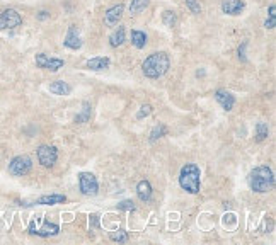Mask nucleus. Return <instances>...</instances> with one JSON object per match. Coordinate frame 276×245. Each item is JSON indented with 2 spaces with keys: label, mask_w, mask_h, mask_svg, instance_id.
Listing matches in <instances>:
<instances>
[{
  "label": "nucleus",
  "mask_w": 276,
  "mask_h": 245,
  "mask_svg": "<svg viewBox=\"0 0 276 245\" xmlns=\"http://www.w3.org/2000/svg\"><path fill=\"white\" fill-rule=\"evenodd\" d=\"M125 34H126L125 27L123 26H118V29H114L113 33H111L109 45L113 46V48H118V46H121L125 43Z\"/></svg>",
  "instance_id": "18"
},
{
  "label": "nucleus",
  "mask_w": 276,
  "mask_h": 245,
  "mask_svg": "<svg viewBox=\"0 0 276 245\" xmlns=\"http://www.w3.org/2000/svg\"><path fill=\"white\" fill-rule=\"evenodd\" d=\"M150 114H152V106L145 104V106H142V108H140V112L137 114V119H143L145 116H150Z\"/></svg>",
  "instance_id": "28"
},
{
  "label": "nucleus",
  "mask_w": 276,
  "mask_h": 245,
  "mask_svg": "<svg viewBox=\"0 0 276 245\" xmlns=\"http://www.w3.org/2000/svg\"><path fill=\"white\" fill-rule=\"evenodd\" d=\"M78 187H80V193L84 196H98L99 193V184L98 179H96L94 174L91 172H82L78 176Z\"/></svg>",
  "instance_id": "5"
},
{
  "label": "nucleus",
  "mask_w": 276,
  "mask_h": 245,
  "mask_svg": "<svg viewBox=\"0 0 276 245\" xmlns=\"http://www.w3.org/2000/svg\"><path fill=\"white\" fill-rule=\"evenodd\" d=\"M67 201V196H63V194H46V196H41L38 201H36V204H62Z\"/></svg>",
  "instance_id": "16"
},
{
  "label": "nucleus",
  "mask_w": 276,
  "mask_h": 245,
  "mask_svg": "<svg viewBox=\"0 0 276 245\" xmlns=\"http://www.w3.org/2000/svg\"><path fill=\"white\" fill-rule=\"evenodd\" d=\"M275 26H276L275 17H270V19H266V22H264V27H266V29H275Z\"/></svg>",
  "instance_id": "30"
},
{
  "label": "nucleus",
  "mask_w": 276,
  "mask_h": 245,
  "mask_svg": "<svg viewBox=\"0 0 276 245\" xmlns=\"http://www.w3.org/2000/svg\"><path fill=\"white\" fill-rule=\"evenodd\" d=\"M123 10H125L123 3H116V5L109 7V9L106 10V14H104V24L109 27L118 26V22H120L121 17H123Z\"/></svg>",
  "instance_id": "9"
},
{
  "label": "nucleus",
  "mask_w": 276,
  "mask_h": 245,
  "mask_svg": "<svg viewBox=\"0 0 276 245\" xmlns=\"http://www.w3.org/2000/svg\"><path fill=\"white\" fill-rule=\"evenodd\" d=\"M60 232V226L56 225V223H50L48 220H46L45 223H43V226L39 230H34L33 235H39V237H53V235H58Z\"/></svg>",
  "instance_id": "14"
},
{
  "label": "nucleus",
  "mask_w": 276,
  "mask_h": 245,
  "mask_svg": "<svg viewBox=\"0 0 276 245\" xmlns=\"http://www.w3.org/2000/svg\"><path fill=\"white\" fill-rule=\"evenodd\" d=\"M89 118H91V104H89V102H84V112L75 116V123H87Z\"/></svg>",
  "instance_id": "25"
},
{
  "label": "nucleus",
  "mask_w": 276,
  "mask_h": 245,
  "mask_svg": "<svg viewBox=\"0 0 276 245\" xmlns=\"http://www.w3.org/2000/svg\"><path fill=\"white\" fill-rule=\"evenodd\" d=\"M63 46H67L69 49H74V51L82 48V40H80V36H78L77 26L69 27V33H67L65 40H63Z\"/></svg>",
  "instance_id": "11"
},
{
  "label": "nucleus",
  "mask_w": 276,
  "mask_h": 245,
  "mask_svg": "<svg viewBox=\"0 0 276 245\" xmlns=\"http://www.w3.org/2000/svg\"><path fill=\"white\" fill-rule=\"evenodd\" d=\"M179 186L189 194H198L201 187V170L196 163H186L179 172Z\"/></svg>",
  "instance_id": "3"
},
{
  "label": "nucleus",
  "mask_w": 276,
  "mask_h": 245,
  "mask_svg": "<svg viewBox=\"0 0 276 245\" xmlns=\"http://www.w3.org/2000/svg\"><path fill=\"white\" fill-rule=\"evenodd\" d=\"M276 7L275 5H270V17H276Z\"/></svg>",
  "instance_id": "32"
},
{
  "label": "nucleus",
  "mask_w": 276,
  "mask_h": 245,
  "mask_svg": "<svg viewBox=\"0 0 276 245\" xmlns=\"http://www.w3.org/2000/svg\"><path fill=\"white\" fill-rule=\"evenodd\" d=\"M149 5H150V0H131V3H130V14L137 16V14H140L142 10H145Z\"/></svg>",
  "instance_id": "20"
},
{
  "label": "nucleus",
  "mask_w": 276,
  "mask_h": 245,
  "mask_svg": "<svg viewBox=\"0 0 276 245\" xmlns=\"http://www.w3.org/2000/svg\"><path fill=\"white\" fill-rule=\"evenodd\" d=\"M244 9H246L244 0H224L222 2V12L227 16H239Z\"/></svg>",
  "instance_id": "10"
},
{
  "label": "nucleus",
  "mask_w": 276,
  "mask_h": 245,
  "mask_svg": "<svg viewBox=\"0 0 276 245\" xmlns=\"http://www.w3.org/2000/svg\"><path fill=\"white\" fill-rule=\"evenodd\" d=\"M50 92H53V94H56V95H69L72 92V87L67 82L56 80V82H53V84H50Z\"/></svg>",
  "instance_id": "17"
},
{
  "label": "nucleus",
  "mask_w": 276,
  "mask_h": 245,
  "mask_svg": "<svg viewBox=\"0 0 276 245\" xmlns=\"http://www.w3.org/2000/svg\"><path fill=\"white\" fill-rule=\"evenodd\" d=\"M23 24V17L16 9H5L0 12V31L14 29Z\"/></svg>",
  "instance_id": "6"
},
{
  "label": "nucleus",
  "mask_w": 276,
  "mask_h": 245,
  "mask_svg": "<svg viewBox=\"0 0 276 245\" xmlns=\"http://www.w3.org/2000/svg\"><path fill=\"white\" fill-rule=\"evenodd\" d=\"M270 134V128H268L266 123H257L256 124V141H263L268 138Z\"/></svg>",
  "instance_id": "21"
},
{
  "label": "nucleus",
  "mask_w": 276,
  "mask_h": 245,
  "mask_svg": "<svg viewBox=\"0 0 276 245\" xmlns=\"http://www.w3.org/2000/svg\"><path fill=\"white\" fill-rule=\"evenodd\" d=\"M147 40H149V38H147V34L143 33V31H138V29L131 31V45H133L135 48H138V49L145 48Z\"/></svg>",
  "instance_id": "19"
},
{
  "label": "nucleus",
  "mask_w": 276,
  "mask_h": 245,
  "mask_svg": "<svg viewBox=\"0 0 276 245\" xmlns=\"http://www.w3.org/2000/svg\"><path fill=\"white\" fill-rule=\"evenodd\" d=\"M36 155H38V162L43 167L50 169V167L55 165L56 158H58V150L55 147H51V145H41L38 148V152H36Z\"/></svg>",
  "instance_id": "7"
},
{
  "label": "nucleus",
  "mask_w": 276,
  "mask_h": 245,
  "mask_svg": "<svg viewBox=\"0 0 276 245\" xmlns=\"http://www.w3.org/2000/svg\"><path fill=\"white\" fill-rule=\"evenodd\" d=\"M36 65L39 67V68L43 70H50V72H58L60 68H63V65H65V62L60 58H50L48 55H45V53H38L34 58Z\"/></svg>",
  "instance_id": "8"
},
{
  "label": "nucleus",
  "mask_w": 276,
  "mask_h": 245,
  "mask_svg": "<svg viewBox=\"0 0 276 245\" xmlns=\"http://www.w3.org/2000/svg\"><path fill=\"white\" fill-rule=\"evenodd\" d=\"M166 133H167V128L164 126V124H157V126H153V130L150 131V141L159 140V138H162Z\"/></svg>",
  "instance_id": "24"
},
{
  "label": "nucleus",
  "mask_w": 276,
  "mask_h": 245,
  "mask_svg": "<svg viewBox=\"0 0 276 245\" xmlns=\"http://www.w3.org/2000/svg\"><path fill=\"white\" fill-rule=\"evenodd\" d=\"M48 17H50V12H46V10H41V12L38 14L39 21H45V19H48Z\"/></svg>",
  "instance_id": "31"
},
{
  "label": "nucleus",
  "mask_w": 276,
  "mask_h": 245,
  "mask_svg": "<svg viewBox=\"0 0 276 245\" xmlns=\"http://www.w3.org/2000/svg\"><path fill=\"white\" fill-rule=\"evenodd\" d=\"M162 22L166 24L167 27H174L176 22H177V17H176L174 10H164L162 14Z\"/></svg>",
  "instance_id": "23"
},
{
  "label": "nucleus",
  "mask_w": 276,
  "mask_h": 245,
  "mask_svg": "<svg viewBox=\"0 0 276 245\" xmlns=\"http://www.w3.org/2000/svg\"><path fill=\"white\" fill-rule=\"evenodd\" d=\"M215 99H217V102L225 109V111H232V108H234V104H235V97L230 94V92L224 90V89L215 92Z\"/></svg>",
  "instance_id": "12"
},
{
  "label": "nucleus",
  "mask_w": 276,
  "mask_h": 245,
  "mask_svg": "<svg viewBox=\"0 0 276 245\" xmlns=\"http://www.w3.org/2000/svg\"><path fill=\"white\" fill-rule=\"evenodd\" d=\"M169 67H171L169 55L166 51H157L145 58V62L142 63V72L149 79H159V77L166 75Z\"/></svg>",
  "instance_id": "1"
},
{
  "label": "nucleus",
  "mask_w": 276,
  "mask_h": 245,
  "mask_svg": "<svg viewBox=\"0 0 276 245\" xmlns=\"http://www.w3.org/2000/svg\"><path fill=\"white\" fill-rule=\"evenodd\" d=\"M186 5H188V9L191 10L193 14H201V3H200V0H186Z\"/></svg>",
  "instance_id": "26"
},
{
  "label": "nucleus",
  "mask_w": 276,
  "mask_h": 245,
  "mask_svg": "<svg viewBox=\"0 0 276 245\" xmlns=\"http://www.w3.org/2000/svg\"><path fill=\"white\" fill-rule=\"evenodd\" d=\"M118 209H121V211H135V203L131 200H125L118 203Z\"/></svg>",
  "instance_id": "27"
},
{
  "label": "nucleus",
  "mask_w": 276,
  "mask_h": 245,
  "mask_svg": "<svg viewBox=\"0 0 276 245\" xmlns=\"http://www.w3.org/2000/svg\"><path fill=\"white\" fill-rule=\"evenodd\" d=\"M31 169H33V160L27 155H17L9 163V172L17 177L27 176L31 172Z\"/></svg>",
  "instance_id": "4"
},
{
  "label": "nucleus",
  "mask_w": 276,
  "mask_h": 245,
  "mask_svg": "<svg viewBox=\"0 0 276 245\" xmlns=\"http://www.w3.org/2000/svg\"><path fill=\"white\" fill-rule=\"evenodd\" d=\"M109 239L113 240V242L125 244V242H128L130 235H128V232H125V230H116V232H111L109 233Z\"/></svg>",
  "instance_id": "22"
},
{
  "label": "nucleus",
  "mask_w": 276,
  "mask_h": 245,
  "mask_svg": "<svg viewBox=\"0 0 276 245\" xmlns=\"http://www.w3.org/2000/svg\"><path fill=\"white\" fill-rule=\"evenodd\" d=\"M89 226L91 228H99V215H91L89 216Z\"/></svg>",
  "instance_id": "29"
},
{
  "label": "nucleus",
  "mask_w": 276,
  "mask_h": 245,
  "mask_svg": "<svg viewBox=\"0 0 276 245\" xmlns=\"http://www.w3.org/2000/svg\"><path fill=\"white\" fill-rule=\"evenodd\" d=\"M137 194H138V198L142 201H150L152 200V186H150V182L149 180H140V182L137 184Z\"/></svg>",
  "instance_id": "15"
},
{
  "label": "nucleus",
  "mask_w": 276,
  "mask_h": 245,
  "mask_svg": "<svg viewBox=\"0 0 276 245\" xmlns=\"http://www.w3.org/2000/svg\"><path fill=\"white\" fill-rule=\"evenodd\" d=\"M249 187L257 194H264L275 187V174L268 165H259L251 170Z\"/></svg>",
  "instance_id": "2"
},
{
  "label": "nucleus",
  "mask_w": 276,
  "mask_h": 245,
  "mask_svg": "<svg viewBox=\"0 0 276 245\" xmlns=\"http://www.w3.org/2000/svg\"><path fill=\"white\" fill-rule=\"evenodd\" d=\"M109 65H111V60L107 56H96V58H91L85 63V67L89 70H94V72H101V70L109 68Z\"/></svg>",
  "instance_id": "13"
}]
</instances>
